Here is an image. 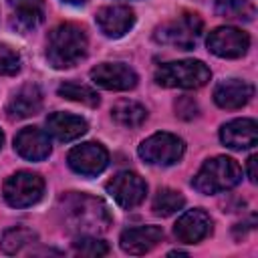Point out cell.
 <instances>
[{
  "instance_id": "cell-22",
  "label": "cell",
  "mask_w": 258,
  "mask_h": 258,
  "mask_svg": "<svg viewBox=\"0 0 258 258\" xmlns=\"http://www.w3.org/2000/svg\"><path fill=\"white\" fill-rule=\"evenodd\" d=\"M58 97L67 99V101H75V103H83L87 107H97L101 103L97 91H93L91 87L87 85H81V83H75V81H64L62 85H58L56 89Z\"/></svg>"
},
{
  "instance_id": "cell-4",
  "label": "cell",
  "mask_w": 258,
  "mask_h": 258,
  "mask_svg": "<svg viewBox=\"0 0 258 258\" xmlns=\"http://www.w3.org/2000/svg\"><path fill=\"white\" fill-rule=\"evenodd\" d=\"M212 79L208 64L196 58L171 60L155 71V83L167 89H200Z\"/></svg>"
},
{
  "instance_id": "cell-25",
  "label": "cell",
  "mask_w": 258,
  "mask_h": 258,
  "mask_svg": "<svg viewBox=\"0 0 258 258\" xmlns=\"http://www.w3.org/2000/svg\"><path fill=\"white\" fill-rule=\"evenodd\" d=\"M73 248H75L77 254L91 256V258H95V256H107L109 254V246L103 240H99V238H95L91 234H81V238H77L73 242Z\"/></svg>"
},
{
  "instance_id": "cell-11",
  "label": "cell",
  "mask_w": 258,
  "mask_h": 258,
  "mask_svg": "<svg viewBox=\"0 0 258 258\" xmlns=\"http://www.w3.org/2000/svg\"><path fill=\"white\" fill-rule=\"evenodd\" d=\"M91 79L107 91H129L137 85V73L125 62H101L91 69Z\"/></svg>"
},
{
  "instance_id": "cell-1",
  "label": "cell",
  "mask_w": 258,
  "mask_h": 258,
  "mask_svg": "<svg viewBox=\"0 0 258 258\" xmlns=\"http://www.w3.org/2000/svg\"><path fill=\"white\" fill-rule=\"evenodd\" d=\"M58 210L62 216V222L71 232L81 234H97L105 232L111 226V214L109 208L89 194H64L58 200Z\"/></svg>"
},
{
  "instance_id": "cell-19",
  "label": "cell",
  "mask_w": 258,
  "mask_h": 258,
  "mask_svg": "<svg viewBox=\"0 0 258 258\" xmlns=\"http://www.w3.org/2000/svg\"><path fill=\"white\" fill-rule=\"evenodd\" d=\"M254 97V87L242 79L222 81L214 89V101L222 109H240Z\"/></svg>"
},
{
  "instance_id": "cell-8",
  "label": "cell",
  "mask_w": 258,
  "mask_h": 258,
  "mask_svg": "<svg viewBox=\"0 0 258 258\" xmlns=\"http://www.w3.org/2000/svg\"><path fill=\"white\" fill-rule=\"evenodd\" d=\"M105 189L109 191V196L125 210L137 208L147 194V183L143 181V177L135 171H119L117 175H113L107 183Z\"/></svg>"
},
{
  "instance_id": "cell-15",
  "label": "cell",
  "mask_w": 258,
  "mask_h": 258,
  "mask_svg": "<svg viewBox=\"0 0 258 258\" xmlns=\"http://www.w3.org/2000/svg\"><path fill=\"white\" fill-rule=\"evenodd\" d=\"M161 240H163V230L159 226H137L121 234L119 246L125 254L139 256V254L151 252Z\"/></svg>"
},
{
  "instance_id": "cell-12",
  "label": "cell",
  "mask_w": 258,
  "mask_h": 258,
  "mask_svg": "<svg viewBox=\"0 0 258 258\" xmlns=\"http://www.w3.org/2000/svg\"><path fill=\"white\" fill-rule=\"evenodd\" d=\"M95 22L99 30L109 38H121L125 36L133 24H135V12L129 6L123 4H111L103 6L95 12Z\"/></svg>"
},
{
  "instance_id": "cell-21",
  "label": "cell",
  "mask_w": 258,
  "mask_h": 258,
  "mask_svg": "<svg viewBox=\"0 0 258 258\" xmlns=\"http://www.w3.org/2000/svg\"><path fill=\"white\" fill-rule=\"evenodd\" d=\"M111 117L123 125V127H139L145 119H147V109L137 103V101H129V99H121L111 107Z\"/></svg>"
},
{
  "instance_id": "cell-14",
  "label": "cell",
  "mask_w": 258,
  "mask_h": 258,
  "mask_svg": "<svg viewBox=\"0 0 258 258\" xmlns=\"http://www.w3.org/2000/svg\"><path fill=\"white\" fill-rule=\"evenodd\" d=\"M14 151L28 161H42L50 155L52 145L48 133L38 127H24L14 137Z\"/></svg>"
},
{
  "instance_id": "cell-16",
  "label": "cell",
  "mask_w": 258,
  "mask_h": 258,
  "mask_svg": "<svg viewBox=\"0 0 258 258\" xmlns=\"http://www.w3.org/2000/svg\"><path fill=\"white\" fill-rule=\"evenodd\" d=\"M220 139L230 149H250L258 143V125L254 119H234L222 125Z\"/></svg>"
},
{
  "instance_id": "cell-24",
  "label": "cell",
  "mask_w": 258,
  "mask_h": 258,
  "mask_svg": "<svg viewBox=\"0 0 258 258\" xmlns=\"http://www.w3.org/2000/svg\"><path fill=\"white\" fill-rule=\"evenodd\" d=\"M32 242H36V234L24 226H16L4 232L2 236V250L6 254H18L22 252L26 246H30Z\"/></svg>"
},
{
  "instance_id": "cell-26",
  "label": "cell",
  "mask_w": 258,
  "mask_h": 258,
  "mask_svg": "<svg viewBox=\"0 0 258 258\" xmlns=\"http://www.w3.org/2000/svg\"><path fill=\"white\" fill-rule=\"evenodd\" d=\"M20 62H22L20 54L12 46L0 42V75H4V77L16 75L20 71Z\"/></svg>"
},
{
  "instance_id": "cell-20",
  "label": "cell",
  "mask_w": 258,
  "mask_h": 258,
  "mask_svg": "<svg viewBox=\"0 0 258 258\" xmlns=\"http://www.w3.org/2000/svg\"><path fill=\"white\" fill-rule=\"evenodd\" d=\"M12 26L20 32L34 30L44 18V0H10Z\"/></svg>"
},
{
  "instance_id": "cell-10",
  "label": "cell",
  "mask_w": 258,
  "mask_h": 258,
  "mask_svg": "<svg viewBox=\"0 0 258 258\" xmlns=\"http://www.w3.org/2000/svg\"><path fill=\"white\" fill-rule=\"evenodd\" d=\"M67 161L73 171L93 177V175H99L109 165V153L101 143L87 141V143L73 147L67 155Z\"/></svg>"
},
{
  "instance_id": "cell-7",
  "label": "cell",
  "mask_w": 258,
  "mask_h": 258,
  "mask_svg": "<svg viewBox=\"0 0 258 258\" xmlns=\"http://www.w3.org/2000/svg\"><path fill=\"white\" fill-rule=\"evenodd\" d=\"M4 200L12 208H28L36 204L44 194V179L32 171H16L12 173L2 187Z\"/></svg>"
},
{
  "instance_id": "cell-18",
  "label": "cell",
  "mask_w": 258,
  "mask_h": 258,
  "mask_svg": "<svg viewBox=\"0 0 258 258\" xmlns=\"http://www.w3.org/2000/svg\"><path fill=\"white\" fill-rule=\"evenodd\" d=\"M42 109V91L38 85H22L8 101L6 105V115L10 119H26L36 115Z\"/></svg>"
},
{
  "instance_id": "cell-3",
  "label": "cell",
  "mask_w": 258,
  "mask_h": 258,
  "mask_svg": "<svg viewBox=\"0 0 258 258\" xmlns=\"http://www.w3.org/2000/svg\"><path fill=\"white\" fill-rule=\"evenodd\" d=\"M240 179H242V167L238 165V161L226 155H216L200 167V171L191 179V185L200 194L212 196L232 189L234 185L240 183Z\"/></svg>"
},
{
  "instance_id": "cell-27",
  "label": "cell",
  "mask_w": 258,
  "mask_h": 258,
  "mask_svg": "<svg viewBox=\"0 0 258 258\" xmlns=\"http://www.w3.org/2000/svg\"><path fill=\"white\" fill-rule=\"evenodd\" d=\"M214 2H216L218 12H222L226 16H232V18H240L242 8L246 6L248 0H214Z\"/></svg>"
},
{
  "instance_id": "cell-2",
  "label": "cell",
  "mask_w": 258,
  "mask_h": 258,
  "mask_svg": "<svg viewBox=\"0 0 258 258\" xmlns=\"http://www.w3.org/2000/svg\"><path fill=\"white\" fill-rule=\"evenodd\" d=\"M89 50V38L81 24L62 22L48 32L46 58L54 69H71L79 64Z\"/></svg>"
},
{
  "instance_id": "cell-17",
  "label": "cell",
  "mask_w": 258,
  "mask_h": 258,
  "mask_svg": "<svg viewBox=\"0 0 258 258\" xmlns=\"http://www.w3.org/2000/svg\"><path fill=\"white\" fill-rule=\"evenodd\" d=\"M87 129H89L87 121L79 115L58 111V113H50L46 117V133L60 143H69V141L83 137L87 133Z\"/></svg>"
},
{
  "instance_id": "cell-28",
  "label": "cell",
  "mask_w": 258,
  "mask_h": 258,
  "mask_svg": "<svg viewBox=\"0 0 258 258\" xmlns=\"http://www.w3.org/2000/svg\"><path fill=\"white\" fill-rule=\"evenodd\" d=\"M256 161H258L256 155L248 157V177H250V181H256Z\"/></svg>"
},
{
  "instance_id": "cell-13",
  "label": "cell",
  "mask_w": 258,
  "mask_h": 258,
  "mask_svg": "<svg viewBox=\"0 0 258 258\" xmlns=\"http://www.w3.org/2000/svg\"><path fill=\"white\" fill-rule=\"evenodd\" d=\"M214 230V222L210 218L208 212L196 208V210H187L185 214H181L173 226V234L179 242L183 244H198L202 240H206Z\"/></svg>"
},
{
  "instance_id": "cell-23",
  "label": "cell",
  "mask_w": 258,
  "mask_h": 258,
  "mask_svg": "<svg viewBox=\"0 0 258 258\" xmlns=\"http://www.w3.org/2000/svg\"><path fill=\"white\" fill-rule=\"evenodd\" d=\"M183 206H185V198H183L179 191L171 189V187H161V189H157V194H155V198H153V204H151L153 212H155L157 216H163V218H167V216L179 212Z\"/></svg>"
},
{
  "instance_id": "cell-29",
  "label": "cell",
  "mask_w": 258,
  "mask_h": 258,
  "mask_svg": "<svg viewBox=\"0 0 258 258\" xmlns=\"http://www.w3.org/2000/svg\"><path fill=\"white\" fill-rule=\"evenodd\" d=\"M62 2H67V4H83L85 0H62Z\"/></svg>"
},
{
  "instance_id": "cell-30",
  "label": "cell",
  "mask_w": 258,
  "mask_h": 258,
  "mask_svg": "<svg viewBox=\"0 0 258 258\" xmlns=\"http://www.w3.org/2000/svg\"><path fill=\"white\" fill-rule=\"evenodd\" d=\"M2 143H4V133L0 131V147H2Z\"/></svg>"
},
{
  "instance_id": "cell-6",
  "label": "cell",
  "mask_w": 258,
  "mask_h": 258,
  "mask_svg": "<svg viewBox=\"0 0 258 258\" xmlns=\"http://www.w3.org/2000/svg\"><path fill=\"white\" fill-rule=\"evenodd\" d=\"M185 143L173 133H153L145 141H141L137 153L143 161L151 165H173L183 157Z\"/></svg>"
},
{
  "instance_id": "cell-9",
  "label": "cell",
  "mask_w": 258,
  "mask_h": 258,
  "mask_svg": "<svg viewBox=\"0 0 258 258\" xmlns=\"http://www.w3.org/2000/svg\"><path fill=\"white\" fill-rule=\"evenodd\" d=\"M208 50L222 58H240L250 48L248 32L236 26H218L208 34Z\"/></svg>"
},
{
  "instance_id": "cell-5",
  "label": "cell",
  "mask_w": 258,
  "mask_h": 258,
  "mask_svg": "<svg viewBox=\"0 0 258 258\" xmlns=\"http://www.w3.org/2000/svg\"><path fill=\"white\" fill-rule=\"evenodd\" d=\"M204 22L196 12H181L173 20L163 22L155 28V40L161 44H169L179 50H191L202 34Z\"/></svg>"
}]
</instances>
